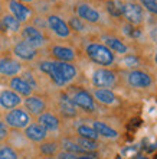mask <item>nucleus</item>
Wrapping results in <instances>:
<instances>
[{"label":"nucleus","mask_w":157,"mask_h":159,"mask_svg":"<svg viewBox=\"0 0 157 159\" xmlns=\"http://www.w3.org/2000/svg\"><path fill=\"white\" fill-rule=\"evenodd\" d=\"M39 70L49 77L52 83L58 87L68 85L78 75V70L74 64L61 62V61H41Z\"/></svg>","instance_id":"f257e3e1"},{"label":"nucleus","mask_w":157,"mask_h":159,"mask_svg":"<svg viewBox=\"0 0 157 159\" xmlns=\"http://www.w3.org/2000/svg\"><path fill=\"white\" fill-rule=\"evenodd\" d=\"M85 52H87L88 58L97 65L110 67L116 61V57L112 54V51L108 49L107 46L102 45V43H97V42L88 43L87 48H85Z\"/></svg>","instance_id":"f03ea898"},{"label":"nucleus","mask_w":157,"mask_h":159,"mask_svg":"<svg viewBox=\"0 0 157 159\" xmlns=\"http://www.w3.org/2000/svg\"><path fill=\"white\" fill-rule=\"evenodd\" d=\"M3 121L7 125V127H12V129H16V130H20V129L25 130L32 123V117H30V114L25 109L17 107V109L9 110L7 113L4 114Z\"/></svg>","instance_id":"7ed1b4c3"},{"label":"nucleus","mask_w":157,"mask_h":159,"mask_svg":"<svg viewBox=\"0 0 157 159\" xmlns=\"http://www.w3.org/2000/svg\"><path fill=\"white\" fill-rule=\"evenodd\" d=\"M20 35H22V41L29 43L35 49L42 48L46 43V38L43 35V32L33 25H26L23 29H20Z\"/></svg>","instance_id":"20e7f679"},{"label":"nucleus","mask_w":157,"mask_h":159,"mask_svg":"<svg viewBox=\"0 0 157 159\" xmlns=\"http://www.w3.org/2000/svg\"><path fill=\"white\" fill-rule=\"evenodd\" d=\"M71 101L74 103L75 107L87 111V113H92L95 111V100L91 93H88L87 90H76L74 94H71Z\"/></svg>","instance_id":"39448f33"},{"label":"nucleus","mask_w":157,"mask_h":159,"mask_svg":"<svg viewBox=\"0 0 157 159\" xmlns=\"http://www.w3.org/2000/svg\"><path fill=\"white\" fill-rule=\"evenodd\" d=\"M116 74L107 68H99V70H95L92 72V77H91V81H92V85L97 88H110L116 84Z\"/></svg>","instance_id":"423d86ee"},{"label":"nucleus","mask_w":157,"mask_h":159,"mask_svg":"<svg viewBox=\"0 0 157 159\" xmlns=\"http://www.w3.org/2000/svg\"><path fill=\"white\" fill-rule=\"evenodd\" d=\"M46 23L49 26V29L58 38H69L71 36V29L68 26V23L61 16H58V15H49L46 17Z\"/></svg>","instance_id":"0eeeda50"},{"label":"nucleus","mask_w":157,"mask_h":159,"mask_svg":"<svg viewBox=\"0 0 157 159\" xmlns=\"http://www.w3.org/2000/svg\"><path fill=\"white\" fill-rule=\"evenodd\" d=\"M7 6H9V12L12 15L15 19L23 23V22H28L32 16V10L30 7H28L25 3H22L19 0H9L7 2Z\"/></svg>","instance_id":"6e6552de"},{"label":"nucleus","mask_w":157,"mask_h":159,"mask_svg":"<svg viewBox=\"0 0 157 159\" xmlns=\"http://www.w3.org/2000/svg\"><path fill=\"white\" fill-rule=\"evenodd\" d=\"M23 104H25V110L30 116H41L42 113L46 111V101L39 96H29L23 100Z\"/></svg>","instance_id":"1a4fd4ad"},{"label":"nucleus","mask_w":157,"mask_h":159,"mask_svg":"<svg viewBox=\"0 0 157 159\" xmlns=\"http://www.w3.org/2000/svg\"><path fill=\"white\" fill-rule=\"evenodd\" d=\"M22 71L20 62L10 57H2L0 58V75L3 77H16Z\"/></svg>","instance_id":"9d476101"},{"label":"nucleus","mask_w":157,"mask_h":159,"mask_svg":"<svg viewBox=\"0 0 157 159\" xmlns=\"http://www.w3.org/2000/svg\"><path fill=\"white\" fill-rule=\"evenodd\" d=\"M23 103L22 97L12 90H2L0 91V107L4 110L17 109Z\"/></svg>","instance_id":"9b49d317"},{"label":"nucleus","mask_w":157,"mask_h":159,"mask_svg":"<svg viewBox=\"0 0 157 159\" xmlns=\"http://www.w3.org/2000/svg\"><path fill=\"white\" fill-rule=\"evenodd\" d=\"M13 54L22 61H33L37 57V49H35L29 43H26L25 41H19L13 46Z\"/></svg>","instance_id":"f8f14e48"},{"label":"nucleus","mask_w":157,"mask_h":159,"mask_svg":"<svg viewBox=\"0 0 157 159\" xmlns=\"http://www.w3.org/2000/svg\"><path fill=\"white\" fill-rule=\"evenodd\" d=\"M76 15L81 20L88 22V23H98L101 19V15L98 10H95L92 6L87 3H79L76 6Z\"/></svg>","instance_id":"ddd939ff"},{"label":"nucleus","mask_w":157,"mask_h":159,"mask_svg":"<svg viewBox=\"0 0 157 159\" xmlns=\"http://www.w3.org/2000/svg\"><path fill=\"white\" fill-rule=\"evenodd\" d=\"M25 138L33 143H42L48 138V132L39 123H30L25 129Z\"/></svg>","instance_id":"4468645a"},{"label":"nucleus","mask_w":157,"mask_h":159,"mask_svg":"<svg viewBox=\"0 0 157 159\" xmlns=\"http://www.w3.org/2000/svg\"><path fill=\"white\" fill-rule=\"evenodd\" d=\"M37 123L46 130V132H58L61 127V120L56 114L45 111L41 116H37Z\"/></svg>","instance_id":"2eb2a0df"},{"label":"nucleus","mask_w":157,"mask_h":159,"mask_svg":"<svg viewBox=\"0 0 157 159\" xmlns=\"http://www.w3.org/2000/svg\"><path fill=\"white\" fill-rule=\"evenodd\" d=\"M52 57H54L56 61H61V62H74L76 59V54L75 51L69 46H63V45H55L52 46Z\"/></svg>","instance_id":"dca6fc26"},{"label":"nucleus","mask_w":157,"mask_h":159,"mask_svg":"<svg viewBox=\"0 0 157 159\" xmlns=\"http://www.w3.org/2000/svg\"><path fill=\"white\" fill-rule=\"evenodd\" d=\"M9 87H10L12 91H15L20 97H25V98L32 96V93H33V88L22 77H12L10 81H9Z\"/></svg>","instance_id":"f3484780"},{"label":"nucleus","mask_w":157,"mask_h":159,"mask_svg":"<svg viewBox=\"0 0 157 159\" xmlns=\"http://www.w3.org/2000/svg\"><path fill=\"white\" fill-rule=\"evenodd\" d=\"M123 15L127 17V20L131 25H138L143 22V9L136 3H127L124 4Z\"/></svg>","instance_id":"a211bd4d"},{"label":"nucleus","mask_w":157,"mask_h":159,"mask_svg":"<svg viewBox=\"0 0 157 159\" xmlns=\"http://www.w3.org/2000/svg\"><path fill=\"white\" fill-rule=\"evenodd\" d=\"M128 84L131 87L146 88L151 85V77L144 71H133L128 74Z\"/></svg>","instance_id":"6ab92c4d"},{"label":"nucleus","mask_w":157,"mask_h":159,"mask_svg":"<svg viewBox=\"0 0 157 159\" xmlns=\"http://www.w3.org/2000/svg\"><path fill=\"white\" fill-rule=\"evenodd\" d=\"M22 29V23L17 19L7 13V15H3V16L0 17V32H9V34H17L19 30Z\"/></svg>","instance_id":"aec40b11"},{"label":"nucleus","mask_w":157,"mask_h":159,"mask_svg":"<svg viewBox=\"0 0 157 159\" xmlns=\"http://www.w3.org/2000/svg\"><path fill=\"white\" fill-rule=\"evenodd\" d=\"M92 97H94V100H97L98 103L105 106H112L117 103L116 94L111 90H108V88H97V90H94Z\"/></svg>","instance_id":"412c9836"},{"label":"nucleus","mask_w":157,"mask_h":159,"mask_svg":"<svg viewBox=\"0 0 157 159\" xmlns=\"http://www.w3.org/2000/svg\"><path fill=\"white\" fill-rule=\"evenodd\" d=\"M59 110L65 117H75L76 116V107L71 101V97L65 93L61 94V97H59Z\"/></svg>","instance_id":"4be33fe9"},{"label":"nucleus","mask_w":157,"mask_h":159,"mask_svg":"<svg viewBox=\"0 0 157 159\" xmlns=\"http://www.w3.org/2000/svg\"><path fill=\"white\" fill-rule=\"evenodd\" d=\"M92 129L97 132L98 136H102L105 139H117L118 138V132L114 130L112 127H110L108 125H105L104 121H99V120H95L92 123Z\"/></svg>","instance_id":"5701e85b"},{"label":"nucleus","mask_w":157,"mask_h":159,"mask_svg":"<svg viewBox=\"0 0 157 159\" xmlns=\"http://www.w3.org/2000/svg\"><path fill=\"white\" fill-rule=\"evenodd\" d=\"M104 41H105V46H107L108 49L114 51V52H117V54H125V52L128 51L127 45H125L124 42H121L120 39L112 38V36H105Z\"/></svg>","instance_id":"b1692460"},{"label":"nucleus","mask_w":157,"mask_h":159,"mask_svg":"<svg viewBox=\"0 0 157 159\" xmlns=\"http://www.w3.org/2000/svg\"><path fill=\"white\" fill-rule=\"evenodd\" d=\"M61 146H62L63 152H69V153H74V155H89L87 152L81 149L78 146V143L72 140V139H62V142H61Z\"/></svg>","instance_id":"393cba45"},{"label":"nucleus","mask_w":157,"mask_h":159,"mask_svg":"<svg viewBox=\"0 0 157 159\" xmlns=\"http://www.w3.org/2000/svg\"><path fill=\"white\" fill-rule=\"evenodd\" d=\"M59 151V145L56 142H42L39 143V152L45 158H50V156H55Z\"/></svg>","instance_id":"a878e982"},{"label":"nucleus","mask_w":157,"mask_h":159,"mask_svg":"<svg viewBox=\"0 0 157 159\" xmlns=\"http://www.w3.org/2000/svg\"><path fill=\"white\" fill-rule=\"evenodd\" d=\"M76 133L79 138H85V139H91V140H97L99 138L97 132L92 129V126H87V125H79L76 127Z\"/></svg>","instance_id":"bb28decb"},{"label":"nucleus","mask_w":157,"mask_h":159,"mask_svg":"<svg viewBox=\"0 0 157 159\" xmlns=\"http://www.w3.org/2000/svg\"><path fill=\"white\" fill-rule=\"evenodd\" d=\"M75 142L78 143V146L81 148V149H84V151L87 152V153L97 151V148H98V143H97V140H91V139L78 138L76 140H75Z\"/></svg>","instance_id":"cd10ccee"},{"label":"nucleus","mask_w":157,"mask_h":159,"mask_svg":"<svg viewBox=\"0 0 157 159\" xmlns=\"http://www.w3.org/2000/svg\"><path fill=\"white\" fill-rule=\"evenodd\" d=\"M107 10L112 16H121L123 10H124V4L120 0H110L107 3Z\"/></svg>","instance_id":"c85d7f7f"},{"label":"nucleus","mask_w":157,"mask_h":159,"mask_svg":"<svg viewBox=\"0 0 157 159\" xmlns=\"http://www.w3.org/2000/svg\"><path fill=\"white\" fill-rule=\"evenodd\" d=\"M0 159H20V156L15 148L3 145L0 146Z\"/></svg>","instance_id":"c756f323"},{"label":"nucleus","mask_w":157,"mask_h":159,"mask_svg":"<svg viewBox=\"0 0 157 159\" xmlns=\"http://www.w3.org/2000/svg\"><path fill=\"white\" fill-rule=\"evenodd\" d=\"M68 26H69L71 32L75 30V32H84L85 29V25H84V20H81L78 16H72L68 22Z\"/></svg>","instance_id":"7c9ffc66"},{"label":"nucleus","mask_w":157,"mask_h":159,"mask_svg":"<svg viewBox=\"0 0 157 159\" xmlns=\"http://www.w3.org/2000/svg\"><path fill=\"white\" fill-rule=\"evenodd\" d=\"M140 2L146 10H149L153 15H157V0H140Z\"/></svg>","instance_id":"2f4dec72"},{"label":"nucleus","mask_w":157,"mask_h":159,"mask_svg":"<svg viewBox=\"0 0 157 159\" xmlns=\"http://www.w3.org/2000/svg\"><path fill=\"white\" fill-rule=\"evenodd\" d=\"M9 138V127L3 120H0V142H4Z\"/></svg>","instance_id":"473e14b6"},{"label":"nucleus","mask_w":157,"mask_h":159,"mask_svg":"<svg viewBox=\"0 0 157 159\" xmlns=\"http://www.w3.org/2000/svg\"><path fill=\"white\" fill-rule=\"evenodd\" d=\"M124 32H125V35H128V36H130V38H138V36H140V30L136 29L133 25H127V26H125Z\"/></svg>","instance_id":"72a5a7b5"},{"label":"nucleus","mask_w":157,"mask_h":159,"mask_svg":"<svg viewBox=\"0 0 157 159\" xmlns=\"http://www.w3.org/2000/svg\"><path fill=\"white\" fill-rule=\"evenodd\" d=\"M22 78L25 80L26 83L29 84V85H30V87L33 88V90H35V88L37 87V84H36V80L33 78V75H32V74H30V72H25V74L22 75Z\"/></svg>","instance_id":"f704fd0d"},{"label":"nucleus","mask_w":157,"mask_h":159,"mask_svg":"<svg viewBox=\"0 0 157 159\" xmlns=\"http://www.w3.org/2000/svg\"><path fill=\"white\" fill-rule=\"evenodd\" d=\"M124 64L127 65V67H137V65H138V59H137L136 57L130 55V57H125Z\"/></svg>","instance_id":"c9c22d12"},{"label":"nucleus","mask_w":157,"mask_h":159,"mask_svg":"<svg viewBox=\"0 0 157 159\" xmlns=\"http://www.w3.org/2000/svg\"><path fill=\"white\" fill-rule=\"evenodd\" d=\"M78 155H74V153H69V152H61L56 159H76Z\"/></svg>","instance_id":"e433bc0d"},{"label":"nucleus","mask_w":157,"mask_h":159,"mask_svg":"<svg viewBox=\"0 0 157 159\" xmlns=\"http://www.w3.org/2000/svg\"><path fill=\"white\" fill-rule=\"evenodd\" d=\"M150 36H151V39H153V41L157 43V28L151 29V32H150Z\"/></svg>","instance_id":"4c0bfd02"},{"label":"nucleus","mask_w":157,"mask_h":159,"mask_svg":"<svg viewBox=\"0 0 157 159\" xmlns=\"http://www.w3.org/2000/svg\"><path fill=\"white\" fill-rule=\"evenodd\" d=\"M76 159H94V158L89 155H79V156H76Z\"/></svg>","instance_id":"58836bf2"},{"label":"nucleus","mask_w":157,"mask_h":159,"mask_svg":"<svg viewBox=\"0 0 157 159\" xmlns=\"http://www.w3.org/2000/svg\"><path fill=\"white\" fill-rule=\"evenodd\" d=\"M19 2H22V3H32V2H35V0H19Z\"/></svg>","instance_id":"ea45409f"},{"label":"nucleus","mask_w":157,"mask_h":159,"mask_svg":"<svg viewBox=\"0 0 157 159\" xmlns=\"http://www.w3.org/2000/svg\"><path fill=\"white\" fill-rule=\"evenodd\" d=\"M136 159H149V158H146V156H137Z\"/></svg>","instance_id":"a19ab883"},{"label":"nucleus","mask_w":157,"mask_h":159,"mask_svg":"<svg viewBox=\"0 0 157 159\" xmlns=\"http://www.w3.org/2000/svg\"><path fill=\"white\" fill-rule=\"evenodd\" d=\"M2 10H3V6H2V3H0V13H2Z\"/></svg>","instance_id":"79ce46f5"},{"label":"nucleus","mask_w":157,"mask_h":159,"mask_svg":"<svg viewBox=\"0 0 157 159\" xmlns=\"http://www.w3.org/2000/svg\"><path fill=\"white\" fill-rule=\"evenodd\" d=\"M43 159H56V158H54V156H50V158H43Z\"/></svg>","instance_id":"37998d69"},{"label":"nucleus","mask_w":157,"mask_h":159,"mask_svg":"<svg viewBox=\"0 0 157 159\" xmlns=\"http://www.w3.org/2000/svg\"><path fill=\"white\" fill-rule=\"evenodd\" d=\"M156 64H157V55H156Z\"/></svg>","instance_id":"c03bdc74"},{"label":"nucleus","mask_w":157,"mask_h":159,"mask_svg":"<svg viewBox=\"0 0 157 159\" xmlns=\"http://www.w3.org/2000/svg\"><path fill=\"white\" fill-rule=\"evenodd\" d=\"M154 159H157V153H156V158H154Z\"/></svg>","instance_id":"a18cd8bd"},{"label":"nucleus","mask_w":157,"mask_h":159,"mask_svg":"<svg viewBox=\"0 0 157 159\" xmlns=\"http://www.w3.org/2000/svg\"><path fill=\"white\" fill-rule=\"evenodd\" d=\"M0 49H2V45H0Z\"/></svg>","instance_id":"49530a36"}]
</instances>
